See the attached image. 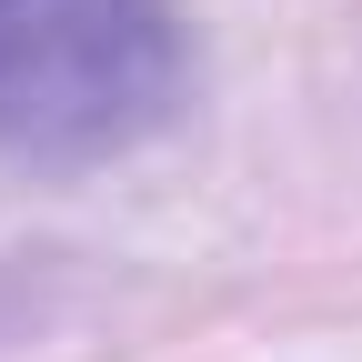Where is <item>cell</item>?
Segmentation results:
<instances>
[{"instance_id": "obj_1", "label": "cell", "mask_w": 362, "mask_h": 362, "mask_svg": "<svg viewBox=\"0 0 362 362\" xmlns=\"http://www.w3.org/2000/svg\"><path fill=\"white\" fill-rule=\"evenodd\" d=\"M181 101L171 0H0V151L40 171L151 141Z\"/></svg>"}]
</instances>
